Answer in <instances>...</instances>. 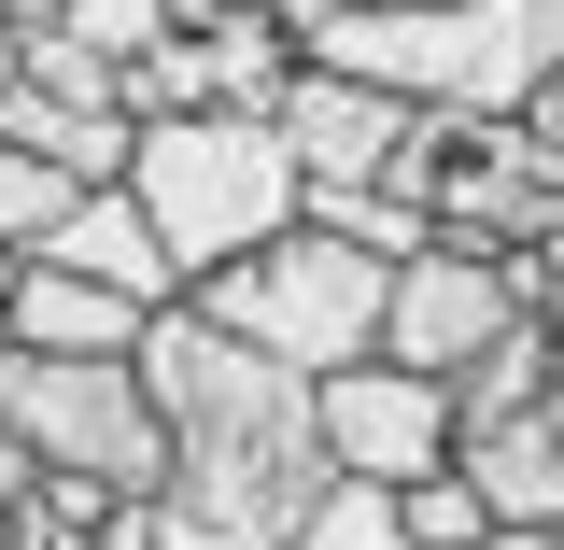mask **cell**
<instances>
[{"label":"cell","mask_w":564,"mask_h":550,"mask_svg":"<svg viewBox=\"0 0 564 550\" xmlns=\"http://www.w3.org/2000/svg\"><path fill=\"white\" fill-rule=\"evenodd\" d=\"M43 255L85 269V282H113V296H141V311H184V296H198V282L170 269V240H155V212H141L128 184H85V212H70Z\"/></svg>","instance_id":"30bf717a"},{"label":"cell","mask_w":564,"mask_h":550,"mask_svg":"<svg viewBox=\"0 0 564 550\" xmlns=\"http://www.w3.org/2000/svg\"><path fill=\"white\" fill-rule=\"evenodd\" d=\"M128 198L155 212L170 269L212 282L240 255H269L282 226H311V170H296L282 114H155L141 155H128Z\"/></svg>","instance_id":"7a4b0ae2"},{"label":"cell","mask_w":564,"mask_h":550,"mask_svg":"<svg viewBox=\"0 0 564 550\" xmlns=\"http://www.w3.org/2000/svg\"><path fill=\"white\" fill-rule=\"evenodd\" d=\"M282 141H296V170H311V198H325V184H395V155L423 141V114L395 85H352V71L311 57L282 85Z\"/></svg>","instance_id":"9c48e42d"},{"label":"cell","mask_w":564,"mask_h":550,"mask_svg":"<svg viewBox=\"0 0 564 550\" xmlns=\"http://www.w3.org/2000/svg\"><path fill=\"white\" fill-rule=\"evenodd\" d=\"M70 212H85V184H70L57 155H29V141H0V240H14V255H43V240H57Z\"/></svg>","instance_id":"e0dca14e"},{"label":"cell","mask_w":564,"mask_h":550,"mask_svg":"<svg viewBox=\"0 0 564 550\" xmlns=\"http://www.w3.org/2000/svg\"><path fill=\"white\" fill-rule=\"evenodd\" d=\"M198 311L226 325V339L282 353L296 381H339V367H367V353H381L395 269H381V255H352L339 226H282L269 255H240V269L198 282Z\"/></svg>","instance_id":"277c9868"},{"label":"cell","mask_w":564,"mask_h":550,"mask_svg":"<svg viewBox=\"0 0 564 550\" xmlns=\"http://www.w3.org/2000/svg\"><path fill=\"white\" fill-rule=\"evenodd\" d=\"M395 522H410V550H480V537H508L494 522V494H480V466L452 452V466H423L410 494H395Z\"/></svg>","instance_id":"9a60e30c"},{"label":"cell","mask_w":564,"mask_h":550,"mask_svg":"<svg viewBox=\"0 0 564 550\" xmlns=\"http://www.w3.org/2000/svg\"><path fill=\"white\" fill-rule=\"evenodd\" d=\"M0 423L29 438L43 481H99V494L170 481V410H155L141 353H0Z\"/></svg>","instance_id":"5b68a950"},{"label":"cell","mask_w":564,"mask_h":550,"mask_svg":"<svg viewBox=\"0 0 564 550\" xmlns=\"http://www.w3.org/2000/svg\"><path fill=\"white\" fill-rule=\"evenodd\" d=\"M466 466H480L494 522H522V537H551V522H564V381H551V396H536L522 423H508V438H480Z\"/></svg>","instance_id":"7c38bea8"},{"label":"cell","mask_w":564,"mask_h":550,"mask_svg":"<svg viewBox=\"0 0 564 550\" xmlns=\"http://www.w3.org/2000/svg\"><path fill=\"white\" fill-rule=\"evenodd\" d=\"M128 114L155 128V114H212V43L198 29H170L155 57H128Z\"/></svg>","instance_id":"ac0fdd59"},{"label":"cell","mask_w":564,"mask_h":550,"mask_svg":"<svg viewBox=\"0 0 564 550\" xmlns=\"http://www.w3.org/2000/svg\"><path fill=\"white\" fill-rule=\"evenodd\" d=\"M296 29H339V14H395V0H282Z\"/></svg>","instance_id":"7402d4cb"},{"label":"cell","mask_w":564,"mask_h":550,"mask_svg":"<svg viewBox=\"0 0 564 550\" xmlns=\"http://www.w3.org/2000/svg\"><path fill=\"white\" fill-rule=\"evenodd\" d=\"M141 381H155V410H170L155 550H282L325 494H339V452H325V381H296L282 353L226 339L198 296H184V311H155Z\"/></svg>","instance_id":"6da1fadb"},{"label":"cell","mask_w":564,"mask_h":550,"mask_svg":"<svg viewBox=\"0 0 564 550\" xmlns=\"http://www.w3.org/2000/svg\"><path fill=\"white\" fill-rule=\"evenodd\" d=\"M0 550H14V522H0Z\"/></svg>","instance_id":"83f0119b"},{"label":"cell","mask_w":564,"mask_h":550,"mask_svg":"<svg viewBox=\"0 0 564 550\" xmlns=\"http://www.w3.org/2000/svg\"><path fill=\"white\" fill-rule=\"evenodd\" d=\"M551 381H564V367H551V325H508V339H494L480 367L452 381V423H466V452H480V438H508V423L536 410Z\"/></svg>","instance_id":"4fadbf2b"},{"label":"cell","mask_w":564,"mask_h":550,"mask_svg":"<svg viewBox=\"0 0 564 550\" xmlns=\"http://www.w3.org/2000/svg\"><path fill=\"white\" fill-rule=\"evenodd\" d=\"M311 57L352 85H395L410 114H522L564 71V0H395L311 29Z\"/></svg>","instance_id":"3957f363"},{"label":"cell","mask_w":564,"mask_h":550,"mask_svg":"<svg viewBox=\"0 0 564 550\" xmlns=\"http://www.w3.org/2000/svg\"><path fill=\"white\" fill-rule=\"evenodd\" d=\"M212 14H282V0H170V29H212Z\"/></svg>","instance_id":"cb8c5ba5"},{"label":"cell","mask_w":564,"mask_h":550,"mask_svg":"<svg viewBox=\"0 0 564 550\" xmlns=\"http://www.w3.org/2000/svg\"><path fill=\"white\" fill-rule=\"evenodd\" d=\"M480 550H551V537H522V522H508V537H480Z\"/></svg>","instance_id":"d4e9b609"},{"label":"cell","mask_w":564,"mask_h":550,"mask_svg":"<svg viewBox=\"0 0 564 550\" xmlns=\"http://www.w3.org/2000/svg\"><path fill=\"white\" fill-rule=\"evenodd\" d=\"M311 226H339L352 255H381V269H410L423 240H437V212H423L410 184H325V198H311Z\"/></svg>","instance_id":"5bb4252c"},{"label":"cell","mask_w":564,"mask_h":550,"mask_svg":"<svg viewBox=\"0 0 564 550\" xmlns=\"http://www.w3.org/2000/svg\"><path fill=\"white\" fill-rule=\"evenodd\" d=\"M0 353H14V296H0Z\"/></svg>","instance_id":"4316f807"},{"label":"cell","mask_w":564,"mask_h":550,"mask_svg":"<svg viewBox=\"0 0 564 550\" xmlns=\"http://www.w3.org/2000/svg\"><path fill=\"white\" fill-rule=\"evenodd\" d=\"M508 325H536V311L508 296V255H494V240H423L410 269H395L381 353H395V367H423V381H466Z\"/></svg>","instance_id":"52a82bcc"},{"label":"cell","mask_w":564,"mask_h":550,"mask_svg":"<svg viewBox=\"0 0 564 550\" xmlns=\"http://www.w3.org/2000/svg\"><path fill=\"white\" fill-rule=\"evenodd\" d=\"M325 452H339V481L410 494L423 466H452V452H466V423H452V381H423V367H395V353L339 367V381H325Z\"/></svg>","instance_id":"ba28073f"},{"label":"cell","mask_w":564,"mask_h":550,"mask_svg":"<svg viewBox=\"0 0 564 550\" xmlns=\"http://www.w3.org/2000/svg\"><path fill=\"white\" fill-rule=\"evenodd\" d=\"M551 550H564V522H551Z\"/></svg>","instance_id":"f1b7e54d"},{"label":"cell","mask_w":564,"mask_h":550,"mask_svg":"<svg viewBox=\"0 0 564 550\" xmlns=\"http://www.w3.org/2000/svg\"><path fill=\"white\" fill-rule=\"evenodd\" d=\"M282 550H410V522H395V494H381V481H339Z\"/></svg>","instance_id":"d6986e66"},{"label":"cell","mask_w":564,"mask_h":550,"mask_svg":"<svg viewBox=\"0 0 564 550\" xmlns=\"http://www.w3.org/2000/svg\"><path fill=\"white\" fill-rule=\"evenodd\" d=\"M14 85H29V14L0 0V99H14Z\"/></svg>","instance_id":"44dd1931"},{"label":"cell","mask_w":564,"mask_h":550,"mask_svg":"<svg viewBox=\"0 0 564 550\" xmlns=\"http://www.w3.org/2000/svg\"><path fill=\"white\" fill-rule=\"evenodd\" d=\"M43 481V466H29V438H14V423H0V508H14V494Z\"/></svg>","instance_id":"603a6c76"},{"label":"cell","mask_w":564,"mask_h":550,"mask_svg":"<svg viewBox=\"0 0 564 550\" xmlns=\"http://www.w3.org/2000/svg\"><path fill=\"white\" fill-rule=\"evenodd\" d=\"M14 14L57 29V43H85V57H113V71L170 43V0H14Z\"/></svg>","instance_id":"2e32d148"},{"label":"cell","mask_w":564,"mask_h":550,"mask_svg":"<svg viewBox=\"0 0 564 550\" xmlns=\"http://www.w3.org/2000/svg\"><path fill=\"white\" fill-rule=\"evenodd\" d=\"M14 269H29V255H14V240H0V296H14Z\"/></svg>","instance_id":"484cf974"},{"label":"cell","mask_w":564,"mask_h":550,"mask_svg":"<svg viewBox=\"0 0 564 550\" xmlns=\"http://www.w3.org/2000/svg\"><path fill=\"white\" fill-rule=\"evenodd\" d=\"M522 128H536V155H551V170H564V71H551V85H536V99H522Z\"/></svg>","instance_id":"ffe728a7"},{"label":"cell","mask_w":564,"mask_h":550,"mask_svg":"<svg viewBox=\"0 0 564 550\" xmlns=\"http://www.w3.org/2000/svg\"><path fill=\"white\" fill-rule=\"evenodd\" d=\"M395 184L437 212V240H551L564 226V170L536 155L522 114H423V141L395 155Z\"/></svg>","instance_id":"8992f818"},{"label":"cell","mask_w":564,"mask_h":550,"mask_svg":"<svg viewBox=\"0 0 564 550\" xmlns=\"http://www.w3.org/2000/svg\"><path fill=\"white\" fill-rule=\"evenodd\" d=\"M141 339H155V311H141V296L57 269V255H29V269H14V353H141Z\"/></svg>","instance_id":"8fae6325"}]
</instances>
